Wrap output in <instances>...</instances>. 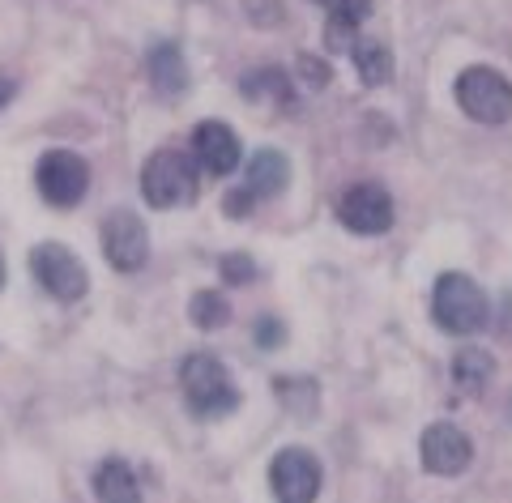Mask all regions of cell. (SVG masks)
Returning a JSON list of instances; mask_svg holds the SVG:
<instances>
[{"instance_id": "obj_1", "label": "cell", "mask_w": 512, "mask_h": 503, "mask_svg": "<svg viewBox=\"0 0 512 503\" xmlns=\"http://www.w3.org/2000/svg\"><path fill=\"white\" fill-rule=\"evenodd\" d=\"M197 188H201V167L184 150H158L141 167V197L154 209L192 205L197 201Z\"/></svg>"}, {"instance_id": "obj_2", "label": "cell", "mask_w": 512, "mask_h": 503, "mask_svg": "<svg viewBox=\"0 0 512 503\" xmlns=\"http://www.w3.org/2000/svg\"><path fill=\"white\" fill-rule=\"evenodd\" d=\"M431 312H436V324L444 333L453 337H470L487 324L491 307H487V295L470 273H440L436 290H431Z\"/></svg>"}, {"instance_id": "obj_3", "label": "cell", "mask_w": 512, "mask_h": 503, "mask_svg": "<svg viewBox=\"0 0 512 503\" xmlns=\"http://www.w3.org/2000/svg\"><path fill=\"white\" fill-rule=\"evenodd\" d=\"M180 384H184L188 410L201 418H222L239 405V388L231 384V371L214 354H188L180 367Z\"/></svg>"}, {"instance_id": "obj_4", "label": "cell", "mask_w": 512, "mask_h": 503, "mask_svg": "<svg viewBox=\"0 0 512 503\" xmlns=\"http://www.w3.org/2000/svg\"><path fill=\"white\" fill-rule=\"evenodd\" d=\"M457 107L478 124H504L512 120V81L491 64H474L457 77Z\"/></svg>"}, {"instance_id": "obj_5", "label": "cell", "mask_w": 512, "mask_h": 503, "mask_svg": "<svg viewBox=\"0 0 512 503\" xmlns=\"http://www.w3.org/2000/svg\"><path fill=\"white\" fill-rule=\"evenodd\" d=\"M35 184H39L47 205L73 209L77 201L86 197V188H90V167H86V158L73 154V150H47L39 158Z\"/></svg>"}, {"instance_id": "obj_6", "label": "cell", "mask_w": 512, "mask_h": 503, "mask_svg": "<svg viewBox=\"0 0 512 503\" xmlns=\"http://www.w3.org/2000/svg\"><path fill=\"white\" fill-rule=\"evenodd\" d=\"M30 273L39 278V286L47 290V295H56L64 303H77L90 290L86 265L77 261L64 243H39V248L30 252Z\"/></svg>"}, {"instance_id": "obj_7", "label": "cell", "mask_w": 512, "mask_h": 503, "mask_svg": "<svg viewBox=\"0 0 512 503\" xmlns=\"http://www.w3.org/2000/svg\"><path fill=\"white\" fill-rule=\"evenodd\" d=\"M320 482H325V474H320V461L308 448H282L269 465V486H274L278 503H316Z\"/></svg>"}, {"instance_id": "obj_8", "label": "cell", "mask_w": 512, "mask_h": 503, "mask_svg": "<svg viewBox=\"0 0 512 503\" xmlns=\"http://www.w3.org/2000/svg\"><path fill=\"white\" fill-rule=\"evenodd\" d=\"M103 256L111 261V269L120 273H137L150 261V235L146 222H141L133 209H116L103 222Z\"/></svg>"}, {"instance_id": "obj_9", "label": "cell", "mask_w": 512, "mask_h": 503, "mask_svg": "<svg viewBox=\"0 0 512 503\" xmlns=\"http://www.w3.org/2000/svg\"><path fill=\"white\" fill-rule=\"evenodd\" d=\"M419 457L427 465V474L457 478V474H466V469H470L474 444H470V435L461 427H453V423H431L423 431V440H419Z\"/></svg>"}, {"instance_id": "obj_10", "label": "cell", "mask_w": 512, "mask_h": 503, "mask_svg": "<svg viewBox=\"0 0 512 503\" xmlns=\"http://www.w3.org/2000/svg\"><path fill=\"white\" fill-rule=\"evenodd\" d=\"M338 222L355 235H384L393 226V197L380 184H355L350 192H342Z\"/></svg>"}, {"instance_id": "obj_11", "label": "cell", "mask_w": 512, "mask_h": 503, "mask_svg": "<svg viewBox=\"0 0 512 503\" xmlns=\"http://www.w3.org/2000/svg\"><path fill=\"white\" fill-rule=\"evenodd\" d=\"M192 158L205 175H231L239 167V137L231 124L222 120H201L192 128Z\"/></svg>"}, {"instance_id": "obj_12", "label": "cell", "mask_w": 512, "mask_h": 503, "mask_svg": "<svg viewBox=\"0 0 512 503\" xmlns=\"http://www.w3.org/2000/svg\"><path fill=\"white\" fill-rule=\"evenodd\" d=\"M244 184H248V192H252L256 201H274L278 192L291 184V162H286L282 150H261V154H252Z\"/></svg>"}, {"instance_id": "obj_13", "label": "cell", "mask_w": 512, "mask_h": 503, "mask_svg": "<svg viewBox=\"0 0 512 503\" xmlns=\"http://www.w3.org/2000/svg\"><path fill=\"white\" fill-rule=\"evenodd\" d=\"M367 13H372V0H338V5H329V22H325L329 52H350V47H355Z\"/></svg>"}, {"instance_id": "obj_14", "label": "cell", "mask_w": 512, "mask_h": 503, "mask_svg": "<svg viewBox=\"0 0 512 503\" xmlns=\"http://www.w3.org/2000/svg\"><path fill=\"white\" fill-rule=\"evenodd\" d=\"M150 86L163 94V99H175V94L188 90V64L175 43H158L150 52Z\"/></svg>"}, {"instance_id": "obj_15", "label": "cell", "mask_w": 512, "mask_h": 503, "mask_svg": "<svg viewBox=\"0 0 512 503\" xmlns=\"http://www.w3.org/2000/svg\"><path fill=\"white\" fill-rule=\"evenodd\" d=\"M491 380H495V359H491L487 350H478V346L457 350V359H453V384H457L461 397L487 393Z\"/></svg>"}, {"instance_id": "obj_16", "label": "cell", "mask_w": 512, "mask_h": 503, "mask_svg": "<svg viewBox=\"0 0 512 503\" xmlns=\"http://www.w3.org/2000/svg\"><path fill=\"white\" fill-rule=\"evenodd\" d=\"M94 495L103 503H141V486H137V474L128 469V461L111 457L99 465V474H94Z\"/></svg>"}, {"instance_id": "obj_17", "label": "cell", "mask_w": 512, "mask_h": 503, "mask_svg": "<svg viewBox=\"0 0 512 503\" xmlns=\"http://www.w3.org/2000/svg\"><path fill=\"white\" fill-rule=\"evenodd\" d=\"M350 56H355V69L363 77V86H384V81L393 77V52L372 35H359L355 47H350Z\"/></svg>"}, {"instance_id": "obj_18", "label": "cell", "mask_w": 512, "mask_h": 503, "mask_svg": "<svg viewBox=\"0 0 512 503\" xmlns=\"http://www.w3.org/2000/svg\"><path fill=\"white\" fill-rule=\"evenodd\" d=\"M188 320L197 324V329H205V333H214V329H222V324H231L227 295H218V290H197L192 303H188Z\"/></svg>"}, {"instance_id": "obj_19", "label": "cell", "mask_w": 512, "mask_h": 503, "mask_svg": "<svg viewBox=\"0 0 512 503\" xmlns=\"http://www.w3.org/2000/svg\"><path fill=\"white\" fill-rule=\"evenodd\" d=\"M244 94L248 99H278V103H291V81H286L282 69H256L244 81Z\"/></svg>"}, {"instance_id": "obj_20", "label": "cell", "mask_w": 512, "mask_h": 503, "mask_svg": "<svg viewBox=\"0 0 512 503\" xmlns=\"http://www.w3.org/2000/svg\"><path fill=\"white\" fill-rule=\"evenodd\" d=\"M222 278H227L231 286H248L252 278H256V261L252 256H244V252H231V256H222Z\"/></svg>"}, {"instance_id": "obj_21", "label": "cell", "mask_w": 512, "mask_h": 503, "mask_svg": "<svg viewBox=\"0 0 512 503\" xmlns=\"http://www.w3.org/2000/svg\"><path fill=\"white\" fill-rule=\"evenodd\" d=\"M282 342H286V329H282V320H274V316L256 320V346H261V350H278Z\"/></svg>"}, {"instance_id": "obj_22", "label": "cell", "mask_w": 512, "mask_h": 503, "mask_svg": "<svg viewBox=\"0 0 512 503\" xmlns=\"http://www.w3.org/2000/svg\"><path fill=\"white\" fill-rule=\"evenodd\" d=\"M252 205H256V197L248 192V184H244V188H231V192H227V201H222L227 218H248V214H252Z\"/></svg>"}, {"instance_id": "obj_23", "label": "cell", "mask_w": 512, "mask_h": 503, "mask_svg": "<svg viewBox=\"0 0 512 503\" xmlns=\"http://www.w3.org/2000/svg\"><path fill=\"white\" fill-rule=\"evenodd\" d=\"M299 81L303 86H312V90H320V86H329V69L320 60H312V56H299Z\"/></svg>"}, {"instance_id": "obj_24", "label": "cell", "mask_w": 512, "mask_h": 503, "mask_svg": "<svg viewBox=\"0 0 512 503\" xmlns=\"http://www.w3.org/2000/svg\"><path fill=\"white\" fill-rule=\"evenodd\" d=\"M9 94H13V86H9V81H5V77H0V107H5V103H9Z\"/></svg>"}, {"instance_id": "obj_25", "label": "cell", "mask_w": 512, "mask_h": 503, "mask_svg": "<svg viewBox=\"0 0 512 503\" xmlns=\"http://www.w3.org/2000/svg\"><path fill=\"white\" fill-rule=\"evenodd\" d=\"M0 286H5V256H0Z\"/></svg>"}, {"instance_id": "obj_26", "label": "cell", "mask_w": 512, "mask_h": 503, "mask_svg": "<svg viewBox=\"0 0 512 503\" xmlns=\"http://www.w3.org/2000/svg\"><path fill=\"white\" fill-rule=\"evenodd\" d=\"M316 5H325V9H329V5H338V0H316Z\"/></svg>"}]
</instances>
